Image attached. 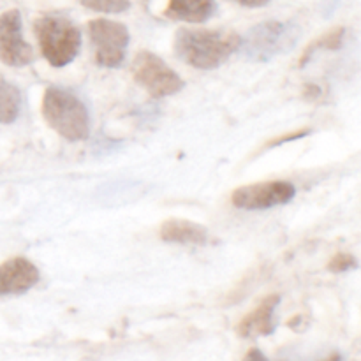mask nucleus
Masks as SVG:
<instances>
[{
	"label": "nucleus",
	"mask_w": 361,
	"mask_h": 361,
	"mask_svg": "<svg viewBox=\"0 0 361 361\" xmlns=\"http://www.w3.org/2000/svg\"><path fill=\"white\" fill-rule=\"evenodd\" d=\"M242 44V37L233 30L180 28L175 35V53L182 62L201 71L221 67Z\"/></svg>",
	"instance_id": "obj_1"
},
{
	"label": "nucleus",
	"mask_w": 361,
	"mask_h": 361,
	"mask_svg": "<svg viewBox=\"0 0 361 361\" xmlns=\"http://www.w3.org/2000/svg\"><path fill=\"white\" fill-rule=\"evenodd\" d=\"M42 116L55 133L67 141H85L90 136V115L80 97L69 90L49 87L42 99Z\"/></svg>",
	"instance_id": "obj_2"
},
{
	"label": "nucleus",
	"mask_w": 361,
	"mask_h": 361,
	"mask_svg": "<svg viewBox=\"0 0 361 361\" xmlns=\"http://www.w3.org/2000/svg\"><path fill=\"white\" fill-rule=\"evenodd\" d=\"M41 53L51 67H66L78 56L81 48V32L69 18L42 16L34 25Z\"/></svg>",
	"instance_id": "obj_3"
},
{
	"label": "nucleus",
	"mask_w": 361,
	"mask_h": 361,
	"mask_svg": "<svg viewBox=\"0 0 361 361\" xmlns=\"http://www.w3.org/2000/svg\"><path fill=\"white\" fill-rule=\"evenodd\" d=\"M300 30L286 21H264L256 25L242 37L240 49L250 62H268L277 55L291 51L300 41Z\"/></svg>",
	"instance_id": "obj_4"
},
{
	"label": "nucleus",
	"mask_w": 361,
	"mask_h": 361,
	"mask_svg": "<svg viewBox=\"0 0 361 361\" xmlns=\"http://www.w3.org/2000/svg\"><path fill=\"white\" fill-rule=\"evenodd\" d=\"M133 76L152 97L161 99L183 90L185 81L171 69L161 56L150 51H140L133 62Z\"/></svg>",
	"instance_id": "obj_5"
},
{
	"label": "nucleus",
	"mask_w": 361,
	"mask_h": 361,
	"mask_svg": "<svg viewBox=\"0 0 361 361\" xmlns=\"http://www.w3.org/2000/svg\"><path fill=\"white\" fill-rule=\"evenodd\" d=\"M88 35L92 44L95 46V62L99 66L108 69H116L122 66L130 41L126 25L99 18L88 21Z\"/></svg>",
	"instance_id": "obj_6"
},
{
	"label": "nucleus",
	"mask_w": 361,
	"mask_h": 361,
	"mask_svg": "<svg viewBox=\"0 0 361 361\" xmlns=\"http://www.w3.org/2000/svg\"><path fill=\"white\" fill-rule=\"evenodd\" d=\"M296 196L293 183L284 180L243 185L233 190L231 203L240 210H268L289 203Z\"/></svg>",
	"instance_id": "obj_7"
},
{
	"label": "nucleus",
	"mask_w": 361,
	"mask_h": 361,
	"mask_svg": "<svg viewBox=\"0 0 361 361\" xmlns=\"http://www.w3.org/2000/svg\"><path fill=\"white\" fill-rule=\"evenodd\" d=\"M0 60L11 67H25L34 62V49L23 39L18 9L6 11L0 16Z\"/></svg>",
	"instance_id": "obj_8"
},
{
	"label": "nucleus",
	"mask_w": 361,
	"mask_h": 361,
	"mask_svg": "<svg viewBox=\"0 0 361 361\" xmlns=\"http://www.w3.org/2000/svg\"><path fill=\"white\" fill-rule=\"evenodd\" d=\"M37 267L25 257H13L0 264V296L23 295L39 282Z\"/></svg>",
	"instance_id": "obj_9"
},
{
	"label": "nucleus",
	"mask_w": 361,
	"mask_h": 361,
	"mask_svg": "<svg viewBox=\"0 0 361 361\" xmlns=\"http://www.w3.org/2000/svg\"><path fill=\"white\" fill-rule=\"evenodd\" d=\"M281 296L271 295L264 298L263 302L257 305L256 310L247 314L238 324V335L242 338H257V337H268L275 331V310H277Z\"/></svg>",
	"instance_id": "obj_10"
},
{
	"label": "nucleus",
	"mask_w": 361,
	"mask_h": 361,
	"mask_svg": "<svg viewBox=\"0 0 361 361\" xmlns=\"http://www.w3.org/2000/svg\"><path fill=\"white\" fill-rule=\"evenodd\" d=\"M208 229L183 219H169L161 226V240L180 245H207Z\"/></svg>",
	"instance_id": "obj_11"
},
{
	"label": "nucleus",
	"mask_w": 361,
	"mask_h": 361,
	"mask_svg": "<svg viewBox=\"0 0 361 361\" xmlns=\"http://www.w3.org/2000/svg\"><path fill=\"white\" fill-rule=\"evenodd\" d=\"M215 13V0H169L166 16L187 23H203Z\"/></svg>",
	"instance_id": "obj_12"
},
{
	"label": "nucleus",
	"mask_w": 361,
	"mask_h": 361,
	"mask_svg": "<svg viewBox=\"0 0 361 361\" xmlns=\"http://www.w3.org/2000/svg\"><path fill=\"white\" fill-rule=\"evenodd\" d=\"M21 111V92L13 83L0 80V123H13Z\"/></svg>",
	"instance_id": "obj_13"
},
{
	"label": "nucleus",
	"mask_w": 361,
	"mask_h": 361,
	"mask_svg": "<svg viewBox=\"0 0 361 361\" xmlns=\"http://www.w3.org/2000/svg\"><path fill=\"white\" fill-rule=\"evenodd\" d=\"M344 34H345L344 28H337V30H334V32H330V34L323 35L319 41L312 42V44L307 48V51L303 53L302 60H300V66H305V63L309 62L310 56H312L314 53L317 51V49H338V48H341L342 42H344Z\"/></svg>",
	"instance_id": "obj_14"
},
{
	"label": "nucleus",
	"mask_w": 361,
	"mask_h": 361,
	"mask_svg": "<svg viewBox=\"0 0 361 361\" xmlns=\"http://www.w3.org/2000/svg\"><path fill=\"white\" fill-rule=\"evenodd\" d=\"M87 9L97 11V13L118 14L130 7V0H81Z\"/></svg>",
	"instance_id": "obj_15"
},
{
	"label": "nucleus",
	"mask_w": 361,
	"mask_h": 361,
	"mask_svg": "<svg viewBox=\"0 0 361 361\" xmlns=\"http://www.w3.org/2000/svg\"><path fill=\"white\" fill-rule=\"evenodd\" d=\"M356 267H358V263H356V259L351 256V254L341 252L330 261L328 270L334 271V274H345V271L349 270H355Z\"/></svg>",
	"instance_id": "obj_16"
},
{
	"label": "nucleus",
	"mask_w": 361,
	"mask_h": 361,
	"mask_svg": "<svg viewBox=\"0 0 361 361\" xmlns=\"http://www.w3.org/2000/svg\"><path fill=\"white\" fill-rule=\"evenodd\" d=\"M309 133H310V130L307 129V130H300V133H295V134H286V137H281V140L270 141V143H268V147H277V145L286 143V141H293V140H296V137L307 136V134H309Z\"/></svg>",
	"instance_id": "obj_17"
},
{
	"label": "nucleus",
	"mask_w": 361,
	"mask_h": 361,
	"mask_svg": "<svg viewBox=\"0 0 361 361\" xmlns=\"http://www.w3.org/2000/svg\"><path fill=\"white\" fill-rule=\"evenodd\" d=\"M236 4H240V6H245V7H263L267 6L270 0H235Z\"/></svg>",
	"instance_id": "obj_18"
},
{
	"label": "nucleus",
	"mask_w": 361,
	"mask_h": 361,
	"mask_svg": "<svg viewBox=\"0 0 361 361\" xmlns=\"http://www.w3.org/2000/svg\"><path fill=\"white\" fill-rule=\"evenodd\" d=\"M247 358H249V360H252V358H259V360H264V356L261 355V353H257V351H252V353H249V355H247Z\"/></svg>",
	"instance_id": "obj_19"
}]
</instances>
